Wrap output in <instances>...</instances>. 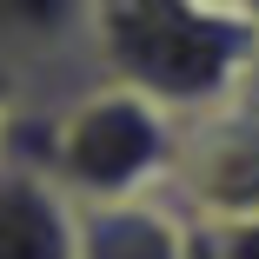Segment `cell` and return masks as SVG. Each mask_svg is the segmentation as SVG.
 <instances>
[{"label":"cell","instance_id":"obj_6","mask_svg":"<svg viewBox=\"0 0 259 259\" xmlns=\"http://www.w3.org/2000/svg\"><path fill=\"white\" fill-rule=\"evenodd\" d=\"M193 226L180 206L126 199V206H80V259H186Z\"/></svg>","mask_w":259,"mask_h":259},{"label":"cell","instance_id":"obj_7","mask_svg":"<svg viewBox=\"0 0 259 259\" xmlns=\"http://www.w3.org/2000/svg\"><path fill=\"white\" fill-rule=\"evenodd\" d=\"M213 239H220V259H259V220H246V226H213Z\"/></svg>","mask_w":259,"mask_h":259},{"label":"cell","instance_id":"obj_4","mask_svg":"<svg viewBox=\"0 0 259 259\" xmlns=\"http://www.w3.org/2000/svg\"><path fill=\"white\" fill-rule=\"evenodd\" d=\"M93 0H0V67H14L27 100H67L93 80L87 60Z\"/></svg>","mask_w":259,"mask_h":259},{"label":"cell","instance_id":"obj_11","mask_svg":"<svg viewBox=\"0 0 259 259\" xmlns=\"http://www.w3.org/2000/svg\"><path fill=\"white\" fill-rule=\"evenodd\" d=\"M239 7H246V14H252V20H259V0H239Z\"/></svg>","mask_w":259,"mask_h":259},{"label":"cell","instance_id":"obj_9","mask_svg":"<svg viewBox=\"0 0 259 259\" xmlns=\"http://www.w3.org/2000/svg\"><path fill=\"white\" fill-rule=\"evenodd\" d=\"M186 259H220V239H213V226H193V246H186Z\"/></svg>","mask_w":259,"mask_h":259},{"label":"cell","instance_id":"obj_2","mask_svg":"<svg viewBox=\"0 0 259 259\" xmlns=\"http://www.w3.org/2000/svg\"><path fill=\"white\" fill-rule=\"evenodd\" d=\"M180 113L153 107L126 87H80L67 100H27L0 133V160L40 166L73 206H126L173 186L180 160Z\"/></svg>","mask_w":259,"mask_h":259},{"label":"cell","instance_id":"obj_1","mask_svg":"<svg viewBox=\"0 0 259 259\" xmlns=\"http://www.w3.org/2000/svg\"><path fill=\"white\" fill-rule=\"evenodd\" d=\"M259 20L239 0H93V80L146 93L153 107L199 120L246 93Z\"/></svg>","mask_w":259,"mask_h":259},{"label":"cell","instance_id":"obj_3","mask_svg":"<svg viewBox=\"0 0 259 259\" xmlns=\"http://www.w3.org/2000/svg\"><path fill=\"white\" fill-rule=\"evenodd\" d=\"M173 193H180V213L199 226L259 220V107L246 93L180 126Z\"/></svg>","mask_w":259,"mask_h":259},{"label":"cell","instance_id":"obj_5","mask_svg":"<svg viewBox=\"0 0 259 259\" xmlns=\"http://www.w3.org/2000/svg\"><path fill=\"white\" fill-rule=\"evenodd\" d=\"M0 259H80V206L20 160H0Z\"/></svg>","mask_w":259,"mask_h":259},{"label":"cell","instance_id":"obj_8","mask_svg":"<svg viewBox=\"0 0 259 259\" xmlns=\"http://www.w3.org/2000/svg\"><path fill=\"white\" fill-rule=\"evenodd\" d=\"M27 107V87H20V73L14 67H0V133H7V120Z\"/></svg>","mask_w":259,"mask_h":259},{"label":"cell","instance_id":"obj_10","mask_svg":"<svg viewBox=\"0 0 259 259\" xmlns=\"http://www.w3.org/2000/svg\"><path fill=\"white\" fill-rule=\"evenodd\" d=\"M246 100L259 107V54H252V73H246Z\"/></svg>","mask_w":259,"mask_h":259}]
</instances>
